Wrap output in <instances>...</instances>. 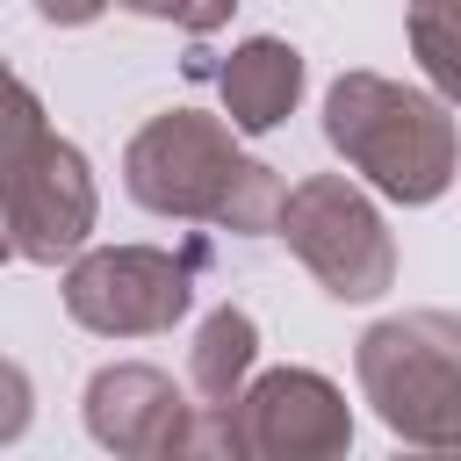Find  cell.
<instances>
[{
    "label": "cell",
    "instance_id": "cell-1",
    "mask_svg": "<svg viewBox=\"0 0 461 461\" xmlns=\"http://www.w3.org/2000/svg\"><path fill=\"white\" fill-rule=\"evenodd\" d=\"M122 187L151 216L173 223H216L238 238H267L281 216V173L267 158L238 151V130L202 108H166L151 115L130 151H122Z\"/></svg>",
    "mask_w": 461,
    "mask_h": 461
},
{
    "label": "cell",
    "instance_id": "cell-2",
    "mask_svg": "<svg viewBox=\"0 0 461 461\" xmlns=\"http://www.w3.org/2000/svg\"><path fill=\"white\" fill-rule=\"evenodd\" d=\"M324 144L403 209L439 202L461 173V130L447 101L382 72H339L324 86Z\"/></svg>",
    "mask_w": 461,
    "mask_h": 461
},
{
    "label": "cell",
    "instance_id": "cell-3",
    "mask_svg": "<svg viewBox=\"0 0 461 461\" xmlns=\"http://www.w3.org/2000/svg\"><path fill=\"white\" fill-rule=\"evenodd\" d=\"M360 396L403 447L461 454V317L454 310H403L360 331L353 346Z\"/></svg>",
    "mask_w": 461,
    "mask_h": 461
},
{
    "label": "cell",
    "instance_id": "cell-4",
    "mask_svg": "<svg viewBox=\"0 0 461 461\" xmlns=\"http://www.w3.org/2000/svg\"><path fill=\"white\" fill-rule=\"evenodd\" d=\"M274 238H288V252L317 274V288L331 303H375L396 281V238L375 209L367 187H353L346 173H310L281 194Z\"/></svg>",
    "mask_w": 461,
    "mask_h": 461
},
{
    "label": "cell",
    "instance_id": "cell-5",
    "mask_svg": "<svg viewBox=\"0 0 461 461\" xmlns=\"http://www.w3.org/2000/svg\"><path fill=\"white\" fill-rule=\"evenodd\" d=\"M353 447V411L317 367H267L223 411H202V454L230 461H331Z\"/></svg>",
    "mask_w": 461,
    "mask_h": 461
},
{
    "label": "cell",
    "instance_id": "cell-6",
    "mask_svg": "<svg viewBox=\"0 0 461 461\" xmlns=\"http://www.w3.org/2000/svg\"><path fill=\"white\" fill-rule=\"evenodd\" d=\"M194 274H202V245L166 252V245H79L65 267V310L72 324L101 331V339H151L173 331L194 303Z\"/></svg>",
    "mask_w": 461,
    "mask_h": 461
},
{
    "label": "cell",
    "instance_id": "cell-7",
    "mask_svg": "<svg viewBox=\"0 0 461 461\" xmlns=\"http://www.w3.org/2000/svg\"><path fill=\"white\" fill-rule=\"evenodd\" d=\"M94 216H101L94 166H86V151L65 144V137H50V144L0 187V230H7L14 259H36V267L72 259V252L94 238Z\"/></svg>",
    "mask_w": 461,
    "mask_h": 461
},
{
    "label": "cell",
    "instance_id": "cell-8",
    "mask_svg": "<svg viewBox=\"0 0 461 461\" xmlns=\"http://www.w3.org/2000/svg\"><path fill=\"white\" fill-rule=\"evenodd\" d=\"M86 432L122 461H173L202 454V403H187L166 367L115 360L86 382Z\"/></svg>",
    "mask_w": 461,
    "mask_h": 461
},
{
    "label": "cell",
    "instance_id": "cell-9",
    "mask_svg": "<svg viewBox=\"0 0 461 461\" xmlns=\"http://www.w3.org/2000/svg\"><path fill=\"white\" fill-rule=\"evenodd\" d=\"M216 94H223L230 130H245V137L281 130L295 115V101H303V50L281 43V36H245L216 65Z\"/></svg>",
    "mask_w": 461,
    "mask_h": 461
},
{
    "label": "cell",
    "instance_id": "cell-10",
    "mask_svg": "<svg viewBox=\"0 0 461 461\" xmlns=\"http://www.w3.org/2000/svg\"><path fill=\"white\" fill-rule=\"evenodd\" d=\"M252 367H259V324H252V310H238V303L209 310L202 331H194V346H187V389L202 396V411H223L252 382Z\"/></svg>",
    "mask_w": 461,
    "mask_h": 461
},
{
    "label": "cell",
    "instance_id": "cell-11",
    "mask_svg": "<svg viewBox=\"0 0 461 461\" xmlns=\"http://www.w3.org/2000/svg\"><path fill=\"white\" fill-rule=\"evenodd\" d=\"M411 58L425 65L432 94L461 108V0H411Z\"/></svg>",
    "mask_w": 461,
    "mask_h": 461
},
{
    "label": "cell",
    "instance_id": "cell-12",
    "mask_svg": "<svg viewBox=\"0 0 461 461\" xmlns=\"http://www.w3.org/2000/svg\"><path fill=\"white\" fill-rule=\"evenodd\" d=\"M58 130L43 122V101H36V86H22L14 72H0V187L50 144Z\"/></svg>",
    "mask_w": 461,
    "mask_h": 461
},
{
    "label": "cell",
    "instance_id": "cell-13",
    "mask_svg": "<svg viewBox=\"0 0 461 461\" xmlns=\"http://www.w3.org/2000/svg\"><path fill=\"white\" fill-rule=\"evenodd\" d=\"M115 7H130V14H144V22H173V29H187V36H216L238 0H115Z\"/></svg>",
    "mask_w": 461,
    "mask_h": 461
},
{
    "label": "cell",
    "instance_id": "cell-14",
    "mask_svg": "<svg viewBox=\"0 0 461 461\" xmlns=\"http://www.w3.org/2000/svg\"><path fill=\"white\" fill-rule=\"evenodd\" d=\"M29 418H36V389L14 360H0V447H14L29 432Z\"/></svg>",
    "mask_w": 461,
    "mask_h": 461
},
{
    "label": "cell",
    "instance_id": "cell-15",
    "mask_svg": "<svg viewBox=\"0 0 461 461\" xmlns=\"http://www.w3.org/2000/svg\"><path fill=\"white\" fill-rule=\"evenodd\" d=\"M115 0H36V14L50 22V29H86V22H101Z\"/></svg>",
    "mask_w": 461,
    "mask_h": 461
},
{
    "label": "cell",
    "instance_id": "cell-16",
    "mask_svg": "<svg viewBox=\"0 0 461 461\" xmlns=\"http://www.w3.org/2000/svg\"><path fill=\"white\" fill-rule=\"evenodd\" d=\"M0 259H14V245H7V230H0Z\"/></svg>",
    "mask_w": 461,
    "mask_h": 461
},
{
    "label": "cell",
    "instance_id": "cell-17",
    "mask_svg": "<svg viewBox=\"0 0 461 461\" xmlns=\"http://www.w3.org/2000/svg\"><path fill=\"white\" fill-rule=\"evenodd\" d=\"M0 72H7V65H0Z\"/></svg>",
    "mask_w": 461,
    "mask_h": 461
}]
</instances>
